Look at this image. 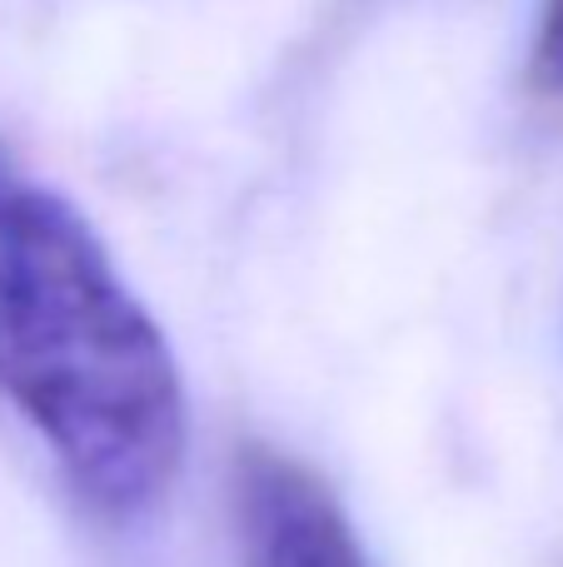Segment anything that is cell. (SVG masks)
Returning <instances> with one entry per match:
<instances>
[{"label": "cell", "instance_id": "1", "mask_svg": "<svg viewBox=\"0 0 563 567\" xmlns=\"http://www.w3.org/2000/svg\"><path fill=\"white\" fill-rule=\"evenodd\" d=\"M0 399L50 449L80 508L140 523L190 443L165 329L85 215L0 140Z\"/></svg>", "mask_w": 563, "mask_h": 567}, {"label": "cell", "instance_id": "2", "mask_svg": "<svg viewBox=\"0 0 563 567\" xmlns=\"http://www.w3.org/2000/svg\"><path fill=\"white\" fill-rule=\"evenodd\" d=\"M229 528L239 567H375L335 488L269 443L239 449Z\"/></svg>", "mask_w": 563, "mask_h": 567}, {"label": "cell", "instance_id": "3", "mask_svg": "<svg viewBox=\"0 0 563 567\" xmlns=\"http://www.w3.org/2000/svg\"><path fill=\"white\" fill-rule=\"evenodd\" d=\"M534 85L549 95H563V0H544V16H539V35H534Z\"/></svg>", "mask_w": 563, "mask_h": 567}]
</instances>
